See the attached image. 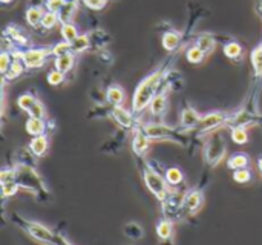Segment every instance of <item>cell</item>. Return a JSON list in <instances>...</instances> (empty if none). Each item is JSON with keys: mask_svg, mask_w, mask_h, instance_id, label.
I'll list each match as a JSON object with an SVG mask.
<instances>
[{"mask_svg": "<svg viewBox=\"0 0 262 245\" xmlns=\"http://www.w3.org/2000/svg\"><path fill=\"white\" fill-rule=\"evenodd\" d=\"M184 49H180L177 52H170V55L154 71L150 72L147 77H144L140 84L137 86L134 97H132V112L140 118L144 110L150 106L152 100L161 92L164 91V80L167 72L173 68V64L178 60V55L183 52Z\"/></svg>", "mask_w": 262, "mask_h": 245, "instance_id": "6da1fadb", "label": "cell"}, {"mask_svg": "<svg viewBox=\"0 0 262 245\" xmlns=\"http://www.w3.org/2000/svg\"><path fill=\"white\" fill-rule=\"evenodd\" d=\"M14 167H15V178H17L20 189L34 195L41 203H48L51 199V192L34 166L15 164Z\"/></svg>", "mask_w": 262, "mask_h": 245, "instance_id": "7a4b0ae2", "label": "cell"}, {"mask_svg": "<svg viewBox=\"0 0 262 245\" xmlns=\"http://www.w3.org/2000/svg\"><path fill=\"white\" fill-rule=\"evenodd\" d=\"M140 126L152 141H167V143H175V144L184 146V147L189 143L187 132L177 129V127H172V126H167L166 123L140 120Z\"/></svg>", "mask_w": 262, "mask_h": 245, "instance_id": "3957f363", "label": "cell"}, {"mask_svg": "<svg viewBox=\"0 0 262 245\" xmlns=\"http://www.w3.org/2000/svg\"><path fill=\"white\" fill-rule=\"evenodd\" d=\"M138 160V166H140V172L143 176V181L147 187V190L160 201L163 203L172 192V187L167 184L164 173L158 172L157 169L152 167L150 163L144 161V157H137Z\"/></svg>", "mask_w": 262, "mask_h": 245, "instance_id": "277c9868", "label": "cell"}, {"mask_svg": "<svg viewBox=\"0 0 262 245\" xmlns=\"http://www.w3.org/2000/svg\"><path fill=\"white\" fill-rule=\"evenodd\" d=\"M12 222L20 227L26 235H29L32 239H35L37 242L43 245H55L57 244V236L58 233L52 232L51 229H48L46 226L40 224V222H35V221H29V219H25L21 218L20 215L17 213H12Z\"/></svg>", "mask_w": 262, "mask_h": 245, "instance_id": "5b68a950", "label": "cell"}, {"mask_svg": "<svg viewBox=\"0 0 262 245\" xmlns=\"http://www.w3.org/2000/svg\"><path fill=\"white\" fill-rule=\"evenodd\" d=\"M204 163L210 167V169H215L227 155V144H226V140H224V135L220 130L216 132H212L210 135L206 137V141H204Z\"/></svg>", "mask_w": 262, "mask_h": 245, "instance_id": "8992f818", "label": "cell"}, {"mask_svg": "<svg viewBox=\"0 0 262 245\" xmlns=\"http://www.w3.org/2000/svg\"><path fill=\"white\" fill-rule=\"evenodd\" d=\"M2 40H3V49L9 51V52H23V51L32 48L31 37L18 25H8L3 29Z\"/></svg>", "mask_w": 262, "mask_h": 245, "instance_id": "52a82bcc", "label": "cell"}, {"mask_svg": "<svg viewBox=\"0 0 262 245\" xmlns=\"http://www.w3.org/2000/svg\"><path fill=\"white\" fill-rule=\"evenodd\" d=\"M229 117H230V112H226V110H213V112H209V114H206V115L201 117L200 124L193 130V133L198 138L207 137L212 132H216L221 127H226V124L229 121Z\"/></svg>", "mask_w": 262, "mask_h": 245, "instance_id": "ba28073f", "label": "cell"}, {"mask_svg": "<svg viewBox=\"0 0 262 245\" xmlns=\"http://www.w3.org/2000/svg\"><path fill=\"white\" fill-rule=\"evenodd\" d=\"M26 69H40L46 64L49 57H52V48H29L18 52Z\"/></svg>", "mask_w": 262, "mask_h": 245, "instance_id": "9c48e42d", "label": "cell"}, {"mask_svg": "<svg viewBox=\"0 0 262 245\" xmlns=\"http://www.w3.org/2000/svg\"><path fill=\"white\" fill-rule=\"evenodd\" d=\"M17 106L32 118H48L45 104L32 94H21L17 98Z\"/></svg>", "mask_w": 262, "mask_h": 245, "instance_id": "30bf717a", "label": "cell"}, {"mask_svg": "<svg viewBox=\"0 0 262 245\" xmlns=\"http://www.w3.org/2000/svg\"><path fill=\"white\" fill-rule=\"evenodd\" d=\"M109 118H112L118 127L121 129H127V130H134L140 120L132 110H127L123 106H111V112H109Z\"/></svg>", "mask_w": 262, "mask_h": 245, "instance_id": "8fae6325", "label": "cell"}, {"mask_svg": "<svg viewBox=\"0 0 262 245\" xmlns=\"http://www.w3.org/2000/svg\"><path fill=\"white\" fill-rule=\"evenodd\" d=\"M187 38H189V35L186 32H181V31H177L173 28H169L161 35V44H163V48L167 52H177V51L186 48Z\"/></svg>", "mask_w": 262, "mask_h": 245, "instance_id": "7c38bea8", "label": "cell"}, {"mask_svg": "<svg viewBox=\"0 0 262 245\" xmlns=\"http://www.w3.org/2000/svg\"><path fill=\"white\" fill-rule=\"evenodd\" d=\"M203 115H200L193 106H190L187 101L183 103V107L180 110V129L190 133L196 129V126L200 124Z\"/></svg>", "mask_w": 262, "mask_h": 245, "instance_id": "4fadbf2b", "label": "cell"}, {"mask_svg": "<svg viewBox=\"0 0 262 245\" xmlns=\"http://www.w3.org/2000/svg\"><path fill=\"white\" fill-rule=\"evenodd\" d=\"M55 127V121L49 118H32L29 117L25 123V129L31 137H40L48 135L49 130Z\"/></svg>", "mask_w": 262, "mask_h": 245, "instance_id": "5bb4252c", "label": "cell"}, {"mask_svg": "<svg viewBox=\"0 0 262 245\" xmlns=\"http://www.w3.org/2000/svg\"><path fill=\"white\" fill-rule=\"evenodd\" d=\"M204 206V193L200 189H192L187 190L186 198H184V213L186 216H193L196 215Z\"/></svg>", "mask_w": 262, "mask_h": 245, "instance_id": "9a60e30c", "label": "cell"}, {"mask_svg": "<svg viewBox=\"0 0 262 245\" xmlns=\"http://www.w3.org/2000/svg\"><path fill=\"white\" fill-rule=\"evenodd\" d=\"M134 132V138H132V150L135 153V157H144L146 152L149 150L150 146V138L144 133V130L141 129L140 123L138 126L132 130Z\"/></svg>", "mask_w": 262, "mask_h": 245, "instance_id": "2e32d148", "label": "cell"}, {"mask_svg": "<svg viewBox=\"0 0 262 245\" xmlns=\"http://www.w3.org/2000/svg\"><path fill=\"white\" fill-rule=\"evenodd\" d=\"M169 91H161L150 103L149 112L155 118H163L169 110Z\"/></svg>", "mask_w": 262, "mask_h": 245, "instance_id": "e0dca14e", "label": "cell"}, {"mask_svg": "<svg viewBox=\"0 0 262 245\" xmlns=\"http://www.w3.org/2000/svg\"><path fill=\"white\" fill-rule=\"evenodd\" d=\"M88 35H89V40H91V49L92 51L106 49V46L112 41V37L104 29H100V28L89 31Z\"/></svg>", "mask_w": 262, "mask_h": 245, "instance_id": "ac0fdd59", "label": "cell"}, {"mask_svg": "<svg viewBox=\"0 0 262 245\" xmlns=\"http://www.w3.org/2000/svg\"><path fill=\"white\" fill-rule=\"evenodd\" d=\"M127 133H129V130L127 129H118V132L111 138V140H107L104 144H103V147L100 149L101 152H104V153H115V152H118L121 147H123V144H124V140H126V137H127Z\"/></svg>", "mask_w": 262, "mask_h": 245, "instance_id": "d6986e66", "label": "cell"}, {"mask_svg": "<svg viewBox=\"0 0 262 245\" xmlns=\"http://www.w3.org/2000/svg\"><path fill=\"white\" fill-rule=\"evenodd\" d=\"M218 38H220V35H215V34H210V32H204V34L196 35L195 44H196L206 55H210V54L215 51V48H216Z\"/></svg>", "mask_w": 262, "mask_h": 245, "instance_id": "ffe728a7", "label": "cell"}, {"mask_svg": "<svg viewBox=\"0 0 262 245\" xmlns=\"http://www.w3.org/2000/svg\"><path fill=\"white\" fill-rule=\"evenodd\" d=\"M223 52H224V55H226L229 60H232V61H235V63H239V61H243V58H244V48H243V44H241L239 41L233 40V38H230L229 41L224 43Z\"/></svg>", "mask_w": 262, "mask_h": 245, "instance_id": "44dd1931", "label": "cell"}, {"mask_svg": "<svg viewBox=\"0 0 262 245\" xmlns=\"http://www.w3.org/2000/svg\"><path fill=\"white\" fill-rule=\"evenodd\" d=\"M12 54L15 55V58H14V63H12V66L9 68V71L2 77V81H3V83L14 81V80H17V78H20V77L25 74V71H26V66H25V63L21 61L18 52H12Z\"/></svg>", "mask_w": 262, "mask_h": 245, "instance_id": "7402d4cb", "label": "cell"}, {"mask_svg": "<svg viewBox=\"0 0 262 245\" xmlns=\"http://www.w3.org/2000/svg\"><path fill=\"white\" fill-rule=\"evenodd\" d=\"M46 9L45 6H28L26 11H25V18H26V23L31 26V28H40L41 26V18L45 15Z\"/></svg>", "mask_w": 262, "mask_h": 245, "instance_id": "603a6c76", "label": "cell"}, {"mask_svg": "<svg viewBox=\"0 0 262 245\" xmlns=\"http://www.w3.org/2000/svg\"><path fill=\"white\" fill-rule=\"evenodd\" d=\"M75 57H77V54H74V52L55 57L54 58V68L58 69L60 72H63L64 75H68L74 69V66H75V60H77Z\"/></svg>", "mask_w": 262, "mask_h": 245, "instance_id": "cb8c5ba5", "label": "cell"}, {"mask_svg": "<svg viewBox=\"0 0 262 245\" xmlns=\"http://www.w3.org/2000/svg\"><path fill=\"white\" fill-rule=\"evenodd\" d=\"M104 94H106V101L111 106H121L126 100L124 89L120 84H111Z\"/></svg>", "mask_w": 262, "mask_h": 245, "instance_id": "d4e9b609", "label": "cell"}, {"mask_svg": "<svg viewBox=\"0 0 262 245\" xmlns=\"http://www.w3.org/2000/svg\"><path fill=\"white\" fill-rule=\"evenodd\" d=\"M31 152L40 158V157H45L48 149H49V138L48 135H40V137H32V140L29 141V146Z\"/></svg>", "mask_w": 262, "mask_h": 245, "instance_id": "484cf974", "label": "cell"}, {"mask_svg": "<svg viewBox=\"0 0 262 245\" xmlns=\"http://www.w3.org/2000/svg\"><path fill=\"white\" fill-rule=\"evenodd\" d=\"M166 87L170 92H180L184 87V77L180 71L177 69H170L166 75Z\"/></svg>", "mask_w": 262, "mask_h": 245, "instance_id": "4316f807", "label": "cell"}, {"mask_svg": "<svg viewBox=\"0 0 262 245\" xmlns=\"http://www.w3.org/2000/svg\"><path fill=\"white\" fill-rule=\"evenodd\" d=\"M250 164V157L244 152H238V153H233L229 160H227V167L230 170H238V169H246L249 167Z\"/></svg>", "mask_w": 262, "mask_h": 245, "instance_id": "83f0119b", "label": "cell"}, {"mask_svg": "<svg viewBox=\"0 0 262 245\" xmlns=\"http://www.w3.org/2000/svg\"><path fill=\"white\" fill-rule=\"evenodd\" d=\"M77 8H78V2H66L63 5V8L60 9V12H58L60 25L71 23L74 20L75 12H77Z\"/></svg>", "mask_w": 262, "mask_h": 245, "instance_id": "f1b7e54d", "label": "cell"}, {"mask_svg": "<svg viewBox=\"0 0 262 245\" xmlns=\"http://www.w3.org/2000/svg\"><path fill=\"white\" fill-rule=\"evenodd\" d=\"M164 178H166L167 184L172 189L183 186V181H184V175H183L181 169H178V167H169V169H166L164 170Z\"/></svg>", "mask_w": 262, "mask_h": 245, "instance_id": "f546056e", "label": "cell"}, {"mask_svg": "<svg viewBox=\"0 0 262 245\" xmlns=\"http://www.w3.org/2000/svg\"><path fill=\"white\" fill-rule=\"evenodd\" d=\"M123 233H124V236H127L132 241H140L144 236L143 227L138 222H135V221H130V222L124 224L123 226Z\"/></svg>", "mask_w": 262, "mask_h": 245, "instance_id": "4dcf8cb0", "label": "cell"}, {"mask_svg": "<svg viewBox=\"0 0 262 245\" xmlns=\"http://www.w3.org/2000/svg\"><path fill=\"white\" fill-rule=\"evenodd\" d=\"M250 61L253 68L255 78H262V43H259L250 54Z\"/></svg>", "mask_w": 262, "mask_h": 245, "instance_id": "1f68e13d", "label": "cell"}, {"mask_svg": "<svg viewBox=\"0 0 262 245\" xmlns=\"http://www.w3.org/2000/svg\"><path fill=\"white\" fill-rule=\"evenodd\" d=\"M157 236L160 241L163 239H172L173 238V222L163 218L158 224H157Z\"/></svg>", "mask_w": 262, "mask_h": 245, "instance_id": "d6a6232c", "label": "cell"}, {"mask_svg": "<svg viewBox=\"0 0 262 245\" xmlns=\"http://www.w3.org/2000/svg\"><path fill=\"white\" fill-rule=\"evenodd\" d=\"M71 48H72V52H74V54H81V52L89 51V49H91L89 35H88V34H80V35L71 43Z\"/></svg>", "mask_w": 262, "mask_h": 245, "instance_id": "836d02e7", "label": "cell"}, {"mask_svg": "<svg viewBox=\"0 0 262 245\" xmlns=\"http://www.w3.org/2000/svg\"><path fill=\"white\" fill-rule=\"evenodd\" d=\"M206 57H207V55H206L196 44H193V46H190V48L186 49V58H187V61L192 63V64H200V63H203Z\"/></svg>", "mask_w": 262, "mask_h": 245, "instance_id": "e575fe53", "label": "cell"}, {"mask_svg": "<svg viewBox=\"0 0 262 245\" xmlns=\"http://www.w3.org/2000/svg\"><path fill=\"white\" fill-rule=\"evenodd\" d=\"M60 32H61V37H63V40L64 41H69V43H72L80 34H78V28L71 21V23H64V25H61V29H60Z\"/></svg>", "mask_w": 262, "mask_h": 245, "instance_id": "d590c367", "label": "cell"}, {"mask_svg": "<svg viewBox=\"0 0 262 245\" xmlns=\"http://www.w3.org/2000/svg\"><path fill=\"white\" fill-rule=\"evenodd\" d=\"M17 164H28V166H34V158H37L29 147H20L17 150ZM35 167V166H34Z\"/></svg>", "mask_w": 262, "mask_h": 245, "instance_id": "8d00e7d4", "label": "cell"}, {"mask_svg": "<svg viewBox=\"0 0 262 245\" xmlns=\"http://www.w3.org/2000/svg\"><path fill=\"white\" fill-rule=\"evenodd\" d=\"M60 23V18H58V14L57 12H51V11H46L43 18H41V26L45 31H49L52 28H55V25Z\"/></svg>", "mask_w": 262, "mask_h": 245, "instance_id": "74e56055", "label": "cell"}, {"mask_svg": "<svg viewBox=\"0 0 262 245\" xmlns=\"http://www.w3.org/2000/svg\"><path fill=\"white\" fill-rule=\"evenodd\" d=\"M253 180V173L249 167L246 169H238L233 172V181L238 184H249Z\"/></svg>", "mask_w": 262, "mask_h": 245, "instance_id": "f35d334b", "label": "cell"}, {"mask_svg": "<svg viewBox=\"0 0 262 245\" xmlns=\"http://www.w3.org/2000/svg\"><path fill=\"white\" fill-rule=\"evenodd\" d=\"M14 58H15V55H14L12 52L3 49V52H2V55H0V72H2V77L9 71V68H11L12 63H14Z\"/></svg>", "mask_w": 262, "mask_h": 245, "instance_id": "ab89813d", "label": "cell"}, {"mask_svg": "<svg viewBox=\"0 0 262 245\" xmlns=\"http://www.w3.org/2000/svg\"><path fill=\"white\" fill-rule=\"evenodd\" d=\"M232 133V141L236 143V144H246L249 141V133H247V129L246 127H233L230 129Z\"/></svg>", "mask_w": 262, "mask_h": 245, "instance_id": "60d3db41", "label": "cell"}, {"mask_svg": "<svg viewBox=\"0 0 262 245\" xmlns=\"http://www.w3.org/2000/svg\"><path fill=\"white\" fill-rule=\"evenodd\" d=\"M0 184H2V196H3V199H6L9 196H14L18 192V189H20L17 180L8 181V183H0Z\"/></svg>", "mask_w": 262, "mask_h": 245, "instance_id": "b9f144b4", "label": "cell"}, {"mask_svg": "<svg viewBox=\"0 0 262 245\" xmlns=\"http://www.w3.org/2000/svg\"><path fill=\"white\" fill-rule=\"evenodd\" d=\"M46 80H48V83H49L51 86H60V84H63V81L66 80V75H64L63 72H60L58 69H52V71L48 72Z\"/></svg>", "mask_w": 262, "mask_h": 245, "instance_id": "7bdbcfd3", "label": "cell"}, {"mask_svg": "<svg viewBox=\"0 0 262 245\" xmlns=\"http://www.w3.org/2000/svg\"><path fill=\"white\" fill-rule=\"evenodd\" d=\"M52 48V57H60V55H64V54H69L72 52V48H71V43L69 41H58L55 43Z\"/></svg>", "mask_w": 262, "mask_h": 245, "instance_id": "ee69618b", "label": "cell"}, {"mask_svg": "<svg viewBox=\"0 0 262 245\" xmlns=\"http://www.w3.org/2000/svg\"><path fill=\"white\" fill-rule=\"evenodd\" d=\"M81 2H83V5L86 8H89L92 11H101V9L106 8L109 0H81Z\"/></svg>", "mask_w": 262, "mask_h": 245, "instance_id": "f6af8a7d", "label": "cell"}, {"mask_svg": "<svg viewBox=\"0 0 262 245\" xmlns=\"http://www.w3.org/2000/svg\"><path fill=\"white\" fill-rule=\"evenodd\" d=\"M97 58H98V61H100L101 64H104V66H111V64L114 63V55H112L109 51H106V49L97 51Z\"/></svg>", "mask_w": 262, "mask_h": 245, "instance_id": "bcb514c9", "label": "cell"}, {"mask_svg": "<svg viewBox=\"0 0 262 245\" xmlns=\"http://www.w3.org/2000/svg\"><path fill=\"white\" fill-rule=\"evenodd\" d=\"M64 3H66L64 0H46V2H45V9H46V11H51V12H57V14H58Z\"/></svg>", "mask_w": 262, "mask_h": 245, "instance_id": "7dc6e473", "label": "cell"}, {"mask_svg": "<svg viewBox=\"0 0 262 245\" xmlns=\"http://www.w3.org/2000/svg\"><path fill=\"white\" fill-rule=\"evenodd\" d=\"M55 245H72V244H71V242H69L63 235H60V233H58V236H57V244Z\"/></svg>", "mask_w": 262, "mask_h": 245, "instance_id": "c3c4849f", "label": "cell"}, {"mask_svg": "<svg viewBox=\"0 0 262 245\" xmlns=\"http://www.w3.org/2000/svg\"><path fill=\"white\" fill-rule=\"evenodd\" d=\"M158 245H173V238L172 239H163V241H160Z\"/></svg>", "mask_w": 262, "mask_h": 245, "instance_id": "681fc988", "label": "cell"}, {"mask_svg": "<svg viewBox=\"0 0 262 245\" xmlns=\"http://www.w3.org/2000/svg\"><path fill=\"white\" fill-rule=\"evenodd\" d=\"M258 167H259V172L262 175V157H259V160H258Z\"/></svg>", "mask_w": 262, "mask_h": 245, "instance_id": "f907efd6", "label": "cell"}, {"mask_svg": "<svg viewBox=\"0 0 262 245\" xmlns=\"http://www.w3.org/2000/svg\"><path fill=\"white\" fill-rule=\"evenodd\" d=\"M0 2H2L3 5H11V3H12L14 0H0Z\"/></svg>", "mask_w": 262, "mask_h": 245, "instance_id": "816d5d0a", "label": "cell"}, {"mask_svg": "<svg viewBox=\"0 0 262 245\" xmlns=\"http://www.w3.org/2000/svg\"><path fill=\"white\" fill-rule=\"evenodd\" d=\"M64 2H78V0H64Z\"/></svg>", "mask_w": 262, "mask_h": 245, "instance_id": "f5cc1de1", "label": "cell"}, {"mask_svg": "<svg viewBox=\"0 0 262 245\" xmlns=\"http://www.w3.org/2000/svg\"><path fill=\"white\" fill-rule=\"evenodd\" d=\"M124 245H132V244H124Z\"/></svg>", "mask_w": 262, "mask_h": 245, "instance_id": "db71d44e", "label": "cell"}]
</instances>
